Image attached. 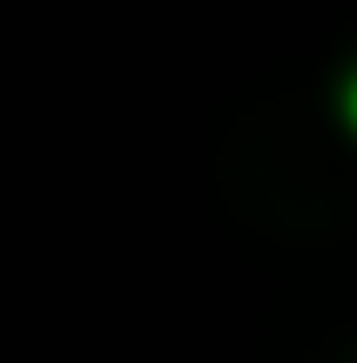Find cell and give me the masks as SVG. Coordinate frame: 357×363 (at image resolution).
<instances>
[{
    "label": "cell",
    "mask_w": 357,
    "mask_h": 363,
    "mask_svg": "<svg viewBox=\"0 0 357 363\" xmlns=\"http://www.w3.org/2000/svg\"><path fill=\"white\" fill-rule=\"evenodd\" d=\"M344 115H351V128H357V74L344 81Z\"/></svg>",
    "instance_id": "1"
}]
</instances>
